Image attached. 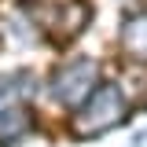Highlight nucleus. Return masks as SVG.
Returning <instances> with one entry per match:
<instances>
[{
    "label": "nucleus",
    "mask_w": 147,
    "mask_h": 147,
    "mask_svg": "<svg viewBox=\"0 0 147 147\" xmlns=\"http://www.w3.org/2000/svg\"><path fill=\"white\" fill-rule=\"evenodd\" d=\"M88 118H92V129L121 121V118H125V99H121V92L110 88V85L99 88L92 96V103H85V110H81V121H88Z\"/></svg>",
    "instance_id": "obj_1"
}]
</instances>
